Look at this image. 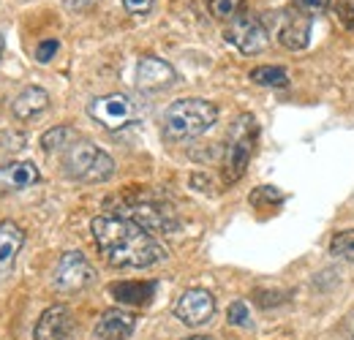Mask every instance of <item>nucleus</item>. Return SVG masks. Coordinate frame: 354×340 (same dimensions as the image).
Wrapping results in <instances>:
<instances>
[{
  "instance_id": "nucleus-3",
  "label": "nucleus",
  "mask_w": 354,
  "mask_h": 340,
  "mask_svg": "<svg viewBox=\"0 0 354 340\" xmlns=\"http://www.w3.org/2000/svg\"><path fill=\"white\" fill-rule=\"evenodd\" d=\"M63 174L80 182H104L115 174V161L104 150H98L93 142L77 139L60 153Z\"/></svg>"
},
{
  "instance_id": "nucleus-12",
  "label": "nucleus",
  "mask_w": 354,
  "mask_h": 340,
  "mask_svg": "<svg viewBox=\"0 0 354 340\" xmlns=\"http://www.w3.org/2000/svg\"><path fill=\"white\" fill-rule=\"evenodd\" d=\"M71 332V310L66 305H52L36 321L33 340H66Z\"/></svg>"
},
{
  "instance_id": "nucleus-18",
  "label": "nucleus",
  "mask_w": 354,
  "mask_h": 340,
  "mask_svg": "<svg viewBox=\"0 0 354 340\" xmlns=\"http://www.w3.org/2000/svg\"><path fill=\"white\" fill-rule=\"evenodd\" d=\"M80 136H77V131L68 126H55L49 128L44 136H41V147H44V153H63L68 144H74Z\"/></svg>"
},
{
  "instance_id": "nucleus-14",
  "label": "nucleus",
  "mask_w": 354,
  "mask_h": 340,
  "mask_svg": "<svg viewBox=\"0 0 354 340\" xmlns=\"http://www.w3.org/2000/svg\"><path fill=\"white\" fill-rule=\"evenodd\" d=\"M22 245H25V232L19 229V223L3 220L0 223V278L11 272Z\"/></svg>"
},
{
  "instance_id": "nucleus-4",
  "label": "nucleus",
  "mask_w": 354,
  "mask_h": 340,
  "mask_svg": "<svg viewBox=\"0 0 354 340\" xmlns=\"http://www.w3.org/2000/svg\"><path fill=\"white\" fill-rule=\"evenodd\" d=\"M254 142H257V120H254V115H240L234 120L232 131H229L226 155H223V182L226 185L237 182L245 174L248 161L254 155Z\"/></svg>"
},
{
  "instance_id": "nucleus-13",
  "label": "nucleus",
  "mask_w": 354,
  "mask_h": 340,
  "mask_svg": "<svg viewBox=\"0 0 354 340\" xmlns=\"http://www.w3.org/2000/svg\"><path fill=\"white\" fill-rule=\"evenodd\" d=\"M41 180L39 167L33 161H11L0 167V193H14L36 185Z\"/></svg>"
},
{
  "instance_id": "nucleus-8",
  "label": "nucleus",
  "mask_w": 354,
  "mask_h": 340,
  "mask_svg": "<svg viewBox=\"0 0 354 340\" xmlns=\"http://www.w3.org/2000/svg\"><path fill=\"white\" fill-rule=\"evenodd\" d=\"M120 215L133 220L136 226H142L150 234H172L180 226L175 210H169L164 205H156V202H133Z\"/></svg>"
},
{
  "instance_id": "nucleus-7",
  "label": "nucleus",
  "mask_w": 354,
  "mask_h": 340,
  "mask_svg": "<svg viewBox=\"0 0 354 340\" xmlns=\"http://www.w3.org/2000/svg\"><path fill=\"white\" fill-rule=\"evenodd\" d=\"M226 41L232 44V46H237L243 55H257V52L267 49L270 33H267V28L262 25L259 17L243 11L240 17H234V19L229 22V28H226Z\"/></svg>"
},
{
  "instance_id": "nucleus-22",
  "label": "nucleus",
  "mask_w": 354,
  "mask_h": 340,
  "mask_svg": "<svg viewBox=\"0 0 354 340\" xmlns=\"http://www.w3.org/2000/svg\"><path fill=\"white\" fill-rule=\"evenodd\" d=\"M226 319H229V324H234V327H251V313H248V305H245L243 299H237V302L229 305Z\"/></svg>"
},
{
  "instance_id": "nucleus-30",
  "label": "nucleus",
  "mask_w": 354,
  "mask_h": 340,
  "mask_svg": "<svg viewBox=\"0 0 354 340\" xmlns=\"http://www.w3.org/2000/svg\"><path fill=\"white\" fill-rule=\"evenodd\" d=\"M183 340H213V338H207V335H191V338H183Z\"/></svg>"
},
{
  "instance_id": "nucleus-23",
  "label": "nucleus",
  "mask_w": 354,
  "mask_h": 340,
  "mask_svg": "<svg viewBox=\"0 0 354 340\" xmlns=\"http://www.w3.org/2000/svg\"><path fill=\"white\" fill-rule=\"evenodd\" d=\"M292 6H295L300 14L316 17V14H322V11L330 8V0H292Z\"/></svg>"
},
{
  "instance_id": "nucleus-17",
  "label": "nucleus",
  "mask_w": 354,
  "mask_h": 340,
  "mask_svg": "<svg viewBox=\"0 0 354 340\" xmlns=\"http://www.w3.org/2000/svg\"><path fill=\"white\" fill-rule=\"evenodd\" d=\"M109 292L115 294L118 302H126V305H147L153 294H156V283H136V281H129V283H112Z\"/></svg>"
},
{
  "instance_id": "nucleus-5",
  "label": "nucleus",
  "mask_w": 354,
  "mask_h": 340,
  "mask_svg": "<svg viewBox=\"0 0 354 340\" xmlns=\"http://www.w3.org/2000/svg\"><path fill=\"white\" fill-rule=\"evenodd\" d=\"M88 115L104 126L106 131H120V128L131 126L139 117V109L129 95L123 93H109V95H98L88 104Z\"/></svg>"
},
{
  "instance_id": "nucleus-11",
  "label": "nucleus",
  "mask_w": 354,
  "mask_h": 340,
  "mask_svg": "<svg viewBox=\"0 0 354 340\" xmlns=\"http://www.w3.org/2000/svg\"><path fill=\"white\" fill-rule=\"evenodd\" d=\"M136 327L133 313L123 310V308H109L101 313V319L95 321L93 335L98 340H129Z\"/></svg>"
},
{
  "instance_id": "nucleus-10",
  "label": "nucleus",
  "mask_w": 354,
  "mask_h": 340,
  "mask_svg": "<svg viewBox=\"0 0 354 340\" xmlns=\"http://www.w3.org/2000/svg\"><path fill=\"white\" fill-rule=\"evenodd\" d=\"M177 79L175 68L161 60V57H153V55H145L139 57L136 63V87L139 90H164Z\"/></svg>"
},
{
  "instance_id": "nucleus-21",
  "label": "nucleus",
  "mask_w": 354,
  "mask_h": 340,
  "mask_svg": "<svg viewBox=\"0 0 354 340\" xmlns=\"http://www.w3.org/2000/svg\"><path fill=\"white\" fill-rule=\"evenodd\" d=\"M207 6L218 19H234L243 14V0H207Z\"/></svg>"
},
{
  "instance_id": "nucleus-20",
  "label": "nucleus",
  "mask_w": 354,
  "mask_h": 340,
  "mask_svg": "<svg viewBox=\"0 0 354 340\" xmlns=\"http://www.w3.org/2000/svg\"><path fill=\"white\" fill-rule=\"evenodd\" d=\"M330 254L335 258L354 261V229H344L330 240Z\"/></svg>"
},
{
  "instance_id": "nucleus-24",
  "label": "nucleus",
  "mask_w": 354,
  "mask_h": 340,
  "mask_svg": "<svg viewBox=\"0 0 354 340\" xmlns=\"http://www.w3.org/2000/svg\"><path fill=\"white\" fill-rule=\"evenodd\" d=\"M283 196H281V191H275L272 185H262V188H257L254 193H251V205H265V202H281Z\"/></svg>"
},
{
  "instance_id": "nucleus-2",
  "label": "nucleus",
  "mask_w": 354,
  "mask_h": 340,
  "mask_svg": "<svg viewBox=\"0 0 354 340\" xmlns=\"http://www.w3.org/2000/svg\"><path fill=\"white\" fill-rule=\"evenodd\" d=\"M218 106L205 98H180L164 112V136L169 142H188L216 126Z\"/></svg>"
},
{
  "instance_id": "nucleus-1",
  "label": "nucleus",
  "mask_w": 354,
  "mask_h": 340,
  "mask_svg": "<svg viewBox=\"0 0 354 340\" xmlns=\"http://www.w3.org/2000/svg\"><path fill=\"white\" fill-rule=\"evenodd\" d=\"M93 240L104 258L120 270H142L167 258V248L142 226L123 215H98L90 223Z\"/></svg>"
},
{
  "instance_id": "nucleus-6",
  "label": "nucleus",
  "mask_w": 354,
  "mask_h": 340,
  "mask_svg": "<svg viewBox=\"0 0 354 340\" xmlns=\"http://www.w3.org/2000/svg\"><path fill=\"white\" fill-rule=\"evenodd\" d=\"M93 281H95V270H93V264L80 251H68V254L60 256V261L55 267V275H52L55 289L63 292V294L82 292V289H88Z\"/></svg>"
},
{
  "instance_id": "nucleus-31",
  "label": "nucleus",
  "mask_w": 354,
  "mask_h": 340,
  "mask_svg": "<svg viewBox=\"0 0 354 340\" xmlns=\"http://www.w3.org/2000/svg\"><path fill=\"white\" fill-rule=\"evenodd\" d=\"M0 55H3V33H0Z\"/></svg>"
},
{
  "instance_id": "nucleus-19",
  "label": "nucleus",
  "mask_w": 354,
  "mask_h": 340,
  "mask_svg": "<svg viewBox=\"0 0 354 340\" xmlns=\"http://www.w3.org/2000/svg\"><path fill=\"white\" fill-rule=\"evenodd\" d=\"M251 82L262 87H289V74L278 66H257L251 71Z\"/></svg>"
},
{
  "instance_id": "nucleus-26",
  "label": "nucleus",
  "mask_w": 354,
  "mask_h": 340,
  "mask_svg": "<svg viewBox=\"0 0 354 340\" xmlns=\"http://www.w3.org/2000/svg\"><path fill=\"white\" fill-rule=\"evenodd\" d=\"M57 46H60V44L55 41V39H46V41H41L39 46H36V60H39V63H49V60L55 57Z\"/></svg>"
},
{
  "instance_id": "nucleus-28",
  "label": "nucleus",
  "mask_w": 354,
  "mask_h": 340,
  "mask_svg": "<svg viewBox=\"0 0 354 340\" xmlns=\"http://www.w3.org/2000/svg\"><path fill=\"white\" fill-rule=\"evenodd\" d=\"M123 8L129 11V14H147L150 8H153V0H123Z\"/></svg>"
},
{
  "instance_id": "nucleus-9",
  "label": "nucleus",
  "mask_w": 354,
  "mask_h": 340,
  "mask_svg": "<svg viewBox=\"0 0 354 340\" xmlns=\"http://www.w3.org/2000/svg\"><path fill=\"white\" fill-rule=\"evenodd\" d=\"M216 313V297L207 289H188L175 302V316L185 327H202Z\"/></svg>"
},
{
  "instance_id": "nucleus-29",
  "label": "nucleus",
  "mask_w": 354,
  "mask_h": 340,
  "mask_svg": "<svg viewBox=\"0 0 354 340\" xmlns=\"http://www.w3.org/2000/svg\"><path fill=\"white\" fill-rule=\"evenodd\" d=\"M349 340H354V316L349 319Z\"/></svg>"
},
{
  "instance_id": "nucleus-27",
  "label": "nucleus",
  "mask_w": 354,
  "mask_h": 340,
  "mask_svg": "<svg viewBox=\"0 0 354 340\" xmlns=\"http://www.w3.org/2000/svg\"><path fill=\"white\" fill-rule=\"evenodd\" d=\"M254 299L262 305V308H272V305H281V302H286L283 294H278V292H257Z\"/></svg>"
},
{
  "instance_id": "nucleus-15",
  "label": "nucleus",
  "mask_w": 354,
  "mask_h": 340,
  "mask_svg": "<svg viewBox=\"0 0 354 340\" xmlns=\"http://www.w3.org/2000/svg\"><path fill=\"white\" fill-rule=\"evenodd\" d=\"M310 19L308 14H289L278 30V41L283 44L286 49L297 52V49H306L310 41Z\"/></svg>"
},
{
  "instance_id": "nucleus-16",
  "label": "nucleus",
  "mask_w": 354,
  "mask_h": 340,
  "mask_svg": "<svg viewBox=\"0 0 354 340\" xmlns=\"http://www.w3.org/2000/svg\"><path fill=\"white\" fill-rule=\"evenodd\" d=\"M46 106H49V93H46L44 87H25L17 98H14V104H11V112H14V117L17 120H30V117H36V115H41Z\"/></svg>"
},
{
  "instance_id": "nucleus-25",
  "label": "nucleus",
  "mask_w": 354,
  "mask_h": 340,
  "mask_svg": "<svg viewBox=\"0 0 354 340\" xmlns=\"http://www.w3.org/2000/svg\"><path fill=\"white\" fill-rule=\"evenodd\" d=\"M335 17H338V22H341L344 28L354 30V3H352V0L338 3V6H335Z\"/></svg>"
}]
</instances>
